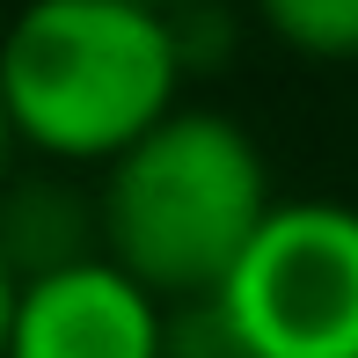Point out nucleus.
Masks as SVG:
<instances>
[{"instance_id": "obj_9", "label": "nucleus", "mask_w": 358, "mask_h": 358, "mask_svg": "<svg viewBox=\"0 0 358 358\" xmlns=\"http://www.w3.org/2000/svg\"><path fill=\"white\" fill-rule=\"evenodd\" d=\"M15 176V124H8V103H0V183Z\"/></svg>"}, {"instance_id": "obj_4", "label": "nucleus", "mask_w": 358, "mask_h": 358, "mask_svg": "<svg viewBox=\"0 0 358 358\" xmlns=\"http://www.w3.org/2000/svg\"><path fill=\"white\" fill-rule=\"evenodd\" d=\"M161 315L169 307L146 285L110 256H88L15 285L8 358H161Z\"/></svg>"}, {"instance_id": "obj_7", "label": "nucleus", "mask_w": 358, "mask_h": 358, "mask_svg": "<svg viewBox=\"0 0 358 358\" xmlns=\"http://www.w3.org/2000/svg\"><path fill=\"white\" fill-rule=\"evenodd\" d=\"M161 358H241V336L227 329L220 300H176L161 315Z\"/></svg>"}, {"instance_id": "obj_10", "label": "nucleus", "mask_w": 358, "mask_h": 358, "mask_svg": "<svg viewBox=\"0 0 358 358\" xmlns=\"http://www.w3.org/2000/svg\"><path fill=\"white\" fill-rule=\"evenodd\" d=\"M132 8H154V15H198V8H213V0H132Z\"/></svg>"}, {"instance_id": "obj_8", "label": "nucleus", "mask_w": 358, "mask_h": 358, "mask_svg": "<svg viewBox=\"0 0 358 358\" xmlns=\"http://www.w3.org/2000/svg\"><path fill=\"white\" fill-rule=\"evenodd\" d=\"M8 315H15V278H8V264H0V358H8Z\"/></svg>"}, {"instance_id": "obj_6", "label": "nucleus", "mask_w": 358, "mask_h": 358, "mask_svg": "<svg viewBox=\"0 0 358 358\" xmlns=\"http://www.w3.org/2000/svg\"><path fill=\"white\" fill-rule=\"evenodd\" d=\"M256 22L315 66H358V0H249Z\"/></svg>"}, {"instance_id": "obj_5", "label": "nucleus", "mask_w": 358, "mask_h": 358, "mask_svg": "<svg viewBox=\"0 0 358 358\" xmlns=\"http://www.w3.org/2000/svg\"><path fill=\"white\" fill-rule=\"evenodd\" d=\"M103 256L95 241V190L73 183L66 169H37V176H8L0 183V264L15 285L44 278Z\"/></svg>"}, {"instance_id": "obj_2", "label": "nucleus", "mask_w": 358, "mask_h": 358, "mask_svg": "<svg viewBox=\"0 0 358 358\" xmlns=\"http://www.w3.org/2000/svg\"><path fill=\"white\" fill-rule=\"evenodd\" d=\"M271 205L264 146L227 110L176 103L95 176V241L161 307L213 300Z\"/></svg>"}, {"instance_id": "obj_1", "label": "nucleus", "mask_w": 358, "mask_h": 358, "mask_svg": "<svg viewBox=\"0 0 358 358\" xmlns=\"http://www.w3.org/2000/svg\"><path fill=\"white\" fill-rule=\"evenodd\" d=\"M183 29L132 0H22L0 29V103L15 146L95 169L183 103Z\"/></svg>"}, {"instance_id": "obj_3", "label": "nucleus", "mask_w": 358, "mask_h": 358, "mask_svg": "<svg viewBox=\"0 0 358 358\" xmlns=\"http://www.w3.org/2000/svg\"><path fill=\"white\" fill-rule=\"evenodd\" d=\"M213 300L241 358H358V205L278 198Z\"/></svg>"}]
</instances>
